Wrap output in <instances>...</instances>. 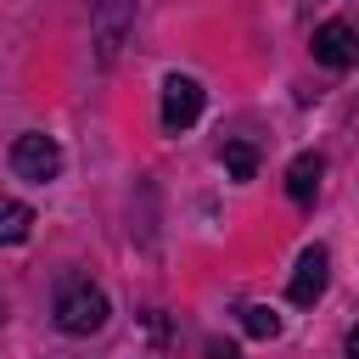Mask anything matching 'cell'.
Listing matches in <instances>:
<instances>
[{"label":"cell","mask_w":359,"mask_h":359,"mask_svg":"<svg viewBox=\"0 0 359 359\" xmlns=\"http://www.w3.org/2000/svg\"><path fill=\"white\" fill-rule=\"evenodd\" d=\"M107 325V292L90 286V280H67L56 292V331L67 337H95Z\"/></svg>","instance_id":"obj_1"},{"label":"cell","mask_w":359,"mask_h":359,"mask_svg":"<svg viewBox=\"0 0 359 359\" xmlns=\"http://www.w3.org/2000/svg\"><path fill=\"white\" fill-rule=\"evenodd\" d=\"M135 6L140 0H90V28H95V56L118 62L129 28H135Z\"/></svg>","instance_id":"obj_2"},{"label":"cell","mask_w":359,"mask_h":359,"mask_svg":"<svg viewBox=\"0 0 359 359\" xmlns=\"http://www.w3.org/2000/svg\"><path fill=\"white\" fill-rule=\"evenodd\" d=\"M202 101H208V90L191 73H168L163 79V135H185L202 118Z\"/></svg>","instance_id":"obj_3"},{"label":"cell","mask_w":359,"mask_h":359,"mask_svg":"<svg viewBox=\"0 0 359 359\" xmlns=\"http://www.w3.org/2000/svg\"><path fill=\"white\" fill-rule=\"evenodd\" d=\"M11 168H17L22 180L45 185V180H56V174H62V146H56L50 135L28 129V135H17V140H11Z\"/></svg>","instance_id":"obj_4"},{"label":"cell","mask_w":359,"mask_h":359,"mask_svg":"<svg viewBox=\"0 0 359 359\" xmlns=\"http://www.w3.org/2000/svg\"><path fill=\"white\" fill-rule=\"evenodd\" d=\"M325 286H331V252H325V247H303V252H297V269H292L286 297H292L297 309H314V303L325 297Z\"/></svg>","instance_id":"obj_5"},{"label":"cell","mask_w":359,"mask_h":359,"mask_svg":"<svg viewBox=\"0 0 359 359\" xmlns=\"http://www.w3.org/2000/svg\"><path fill=\"white\" fill-rule=\"evenodd\" d=\"M314 62H325L331 73H348L359 62V39H353V28L342 17H331V22L314 28Z\"/></svg>","instance_id":"obj_6"},{"label":"cell","mask_w":359,"mask_h":359,"mask_svg":"<svg viewBox=\"0 0 359 359\" xmlns=\"http://www.w3.org/2000/svg\"><path fill=\"white\" fill-rule=\"evenodd\" d=\"M320 174H325V157H320V151H297V157L286 163V196H292L297 208H309V202L320 196Z\"/></svg>","instance_id":"obj_7"},{"label":"cell","mask_w":359,"mask_h":359,"mask_svg":"<svg viewBox=\"0 0 359 359\" xmlns=\"http://www.w3.org/2000/svg\"><path fill=\"white\" fill-rule=\"evenodd\" d=\"M28 230H34V208L17 202V196H0V247L28 241Z\"/></svg>","instance_id":"obj_8"},{"label":"cell","mask_w":359,"mask_h":359,"mask_svg":"<svg viewBox=\"0 0 359 359\" xmlns=\"http://www.w3.org/2000/svg\"><path fill=\"white\" fill-rule=\"evenodd\" d=\"M219 157H224V174H230L236 185L258 174V151H252L247 140H224V146H219Z\"/></svg>","instance_id":"obj_9"},{"label":"cell","mask_w":359,"mask_h":359,"mask_svg":"<svg viewBox=\"0 0 359 359\" xmlns=\"http://www.w3.org/2000/svg\"><path fill=\"white\" fill-rule=\"evenodd\" d=\"M241 325H247V337H258V342H275V337H280V314L264 309V303L241 309Z\"/></svg>","instance_id":"obj_10"},{"label":"cell","mask_w":359,"mask_h":359,"mask_svg":"<svg viewBox=\"0 0 359 359\" xmlns=\"http://www.w3.org/2000/svg\"><path fill=\"white\" fill-rule=\"evenodd\" d=\"M0 320H6V303H0Z\"/></svg>","instance_id":"obj_11"}]
</instances>
